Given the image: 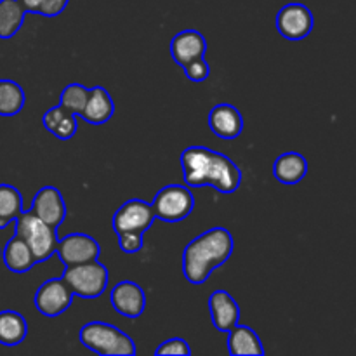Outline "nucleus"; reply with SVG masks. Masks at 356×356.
<instances>
[{
    "label": "nucleus",
    "mask_w": 356,
    "mask_h": 356,
    "mask_svg": "<svg viewBox=\"0 0 356 356\" xmlns=\"http://www.w3.org/2000/svg\"><path fill=\"white\" fill-rule=\"evenodd\" d=\"M179 160L188 188L211 186L219 193L233 195L242 184V169L225 153L205 146H188Z\"/></svg>",
    "instance_id": "obj_1"
},
{
    "label": "nucleus",
    "mask_w": 356,
    "mask_h": 356,
    "mask_svg": "<svg viewBox=\"0 0 356 356\" xmlns=\"http://www.w3.org/2000/svg\"><path fill=\"white\" fill-rule=\"evenodd\" d=\"M235 250L232 232L222 226L207 229L191 240L183 250V275L190 284L202 285L211 278L212 271L221 268Z\"/></svg>",
    "instance_id": "obj_2"
},
{
    "label": "nucleus",
    "mask_w": 356,
    "mask_h": 356,
    "mask_svg": "<svg viewBox=\"0 0 356 356\" xmlns=\"http://www.w3.org/2000/svg\"><path fill=\"white\" fill-rule=\"evenodd\" d=\"M79 339L87 350L101 356H132L138 353L131 336L122 332L115 325L106 322H87L80 329Z\"/></svg>",
    "instance_id": "obj_3"
},
{
    "label": "nucleus",
    "mask_w": 356,
    "mask_h": 356,
    "mask_svg": "<svg viewBox=\"0 0 356 356\" xmlns=\"http://www.w3.org/2000/svg\"><path fill=\"white\" fill-rule=\"evenodd\" d=\"M14 235L26 242L37 264L51 259L56 254V247H58L56 229L40 221L33 212L21 211L17 214V218L14 219Z\"/></svg>",
    "instance_id": "obj_4"
},
{
    "label": "nucleus",
    "mask_w": 356,
    "mask_h": 356,
    "mask_svg": "<svg viewBox=\"0 0 356 356\" xmlns=\"http://www.w3.org/2000/svg\"><path fill=\"white\" fill-rule=\"evenodd\" d=\"M61 278L66 282L73 296H79L82 299H97L104 294L108 284H110L108 268L97 259L65 266Z\"/></svg>",
    "instance_id": "obj_5"
},
{
    "label": "nucleus",
    "mask_w": 356,
    "mask_h": 356,
    "mask_svg": "<svg viewBox=\"0 0 356 356\" xmlns=\"http://www.w3.org/2000/svg\"><path fill=\"white\" fill-rule=\"evenodd\" d=\"M155 218L165 222H181L195 209V197L186 184H167L152 200Z\"/></svg>",
    "instance_id": "obj_6"
},
{
    "label": "nucleus",
    "mask_w": 356,
    "mask_h": 356,
    "mask_svg": "<svg viewBox=\"0 0 356 356\" xmlns=\"http://www.w3.org/2000/svg\"><path fill=\"white\" fill-rule=\"evenodd\" d=\"M155 212L152 204L141 200V198H131L115 211L111 218V228L115 235L118 233H146L155 222Z\"/></svg>",
    "instance_id": "obj_7"
},
{
    "label": "nucleus",
    "mask_w": 356,
    "mask_h": 356,
    "mask_svg": "<svg viewBox=\"0 0 356 356\" xmlns=\"http://www.w3.org/2000/svg\"><path fill=\"white\" fill-rule=\"evenodd\" d=\"M315 26V17L308 6L292 2L282 7L277 14V30L285 40H305Z\"/></svg>",
    "instance_id": "obj_8"
},
{
    "label": "nucleus",
    "mask_w": 356,
    "mask_h": 356,
    "mask_svg": "<svg viewBox=\"0 0 356 356\" xmlns=\"http://www.w3.org/2000/svg\"><path fill=\"white\" fill-rule=\"evenodd\" d=\"M73 298L75 296L61 277L51 278L37 289L33 305L40 312V315L47 316V318H56L72 306Z\"/></svg>",
    "instance_id": "obj_9"
},
{
    "label": "nucleus",
    "mask_w": 356,
    "mask_h": 356,
    "mask_svg": "<svg viewBox=\"0 0 356 356\" xmlns=\"http://www.w3.org/2000/svg\"><path fill=\"white\" fill-rule=\"evenodd\" d=\"M56 254L65 266H73V264L99 259L101 245L96 238L86 233H70L63 238H58Z\"/></svg>",
    "instance_id": "obj_10"
},
{
    "label": "nucleus",
    "mask_w": 356,
    "mask_h": 356,
    "mask_svg": "<svg viewBox=\"0 0 356 356\" xmlns=\"http://www.w3.org/2000/svg\"><path fill=\"white\" fill-rule=\"evenodd\" d=\"M28 211L33 212L40 221H44L45 225L54 229H58L66 219V216H68V209H66L61 191L56 186H51V184L37 191L33 202H31V207Z\"/></svg>",
    "instance_id": "obj_11"
},
{
    "label": "nucleus",
    "mask_w": 356,
    "mask_h": 356,
    "mask_svg": "<svg viewBox=\"0 0 356 356\" xmlns=\"http://www.w3.org/2000/svg\"><path fill=\"white\" fill-rule=\"evenodd\" d=\"M110 302L118 315L136 320L145 313L146 294L141 285L132 280L118 282L110 292Z\"/></svg>",
    "instance_id": "obj_12"
},
{
    "label": "nucleus",
    "mask_w": 356,
    "mask_h": 356,
    "mask_svg": "<svg viewBox=\"0 0 356 356\" xmlns=\"http://www.w3.org/2000/svg\"><path fill=\"white\" fill-rule=\"evenodd\" d=\"M209 129L218 138L233 141L243 132V117L236 106L229 103L216 104L209 113Z\"/></svg>",
    "instance_id": "obj_13"
},
{
    "label": "nucleus",
    "mask_w": 356,
    "mask_h": 356,
    "mask_svg": "<svg viewBox=\"0 0 356 356\" xmlns=\"http://www.w3.org/2000/svg\"><path fill=\"white\" fill-rule=\"evenodd\" d=\"M209 313L212 325L219 332H228L240 322V306L228 291H214L209 296Z\"/></svg>",
    "instance_id": "obj_14"
},
{
    "label": "nucleus",
    "mask_w": 356,
    "mask_h": 356,
    "mask_svg": "<svg viewBox=\"0 0 356 356\" xmlns=\"http://www.w3.org/2000/svg\"><path fill=\"white\" fill-rule=\"evenodd\" d=\"M170 58L176 65L184 66L193 59L202 58L207 52V40L198 30H183L176 33L169 45Z\"/></svg>",
    "instance_id": "obj_15"
},
{
    "label": "nucleus",
    "mask_w": 356,
    "mask_h": 356,
    "mask_svg": "<svg viewBox=\"0 0 356 356\" xmlns=\"http://www.w3.org/2000/svg\"><path fill=\"white\" fill-rule=\"evenodd\" d=\"M115 115V103L111 99L110 92L104 87L96 86L89 89L87 103L83 106L80 117L90 125H103L111 120Z\"/></svg>",
    "instance_id": "obj_16"
},
{
    "label": "nucleus",
    "mask_w": 356,
    "mask_h": 356,
    "mask_svg": "<svg viewBox=\"0 0 356 356\" xmlns=\"http://www.w3.org/2000/svg\"><path fill=\"white\" fill-rule=\"evenodd\" d=\"M275 179L282 184H298L308 174V160L298 152L282 153L273 163Z\"/></svg>",
    "instance_id": "obj_17"
},
{
    "label": "nucleus",
    "mask_w": 356,
    "mask_h": 356,
    "mask_svg": "<svg viewBox=\"0 0 356 356\" xmlns=\"http://www.w3.org/2000/svg\"><path fill=\"white\" fill-rule=\"evenodd\" d=\"M0 259L3 261V266L9 271L17 275H23L30 271L35 266V257L31 254L30 247L26 245L23 238L17 235H13V238L7 240L6 247L2 249V256Z\"/></svg>",
    "instance_id": "obj_18"
},
{
    "label": "nucleus",
    "mask_w": 356,
    "mask_h": 356,
    "mask_svg": "<svg viewBox=\"0 0 356 356\" xmlns=\"http://www.w3.org/2000/svg\"><path fill=\"white\" fill-rule=\"evenodd\" d=\"M228 353L235 356L242 355H254V356H263L266 351L263 348V341L261 337L250 329L249 325H240L236 323L235 327L228 330Z\"/></svg>",
    "instance_id": "obj_19"
},
{
    "label": "nucleus",
    "mask_w": 356,
    "mask_h": 356,
    "mask_svg": "<svg viewBox=\"0 0 356 356\" xmlns=\"http://www.w3.org/2000/svg\"><path fill=\"white\" fill-rule=\"evenodd\" d=\"M42 124H44L45 131L54 134L58 139L70 141L76 134V129H79V117L63 110L58 104V106L45 111L44 117H42Z\"/></svg>",
    "instance_id": "obj_20"
},
{
    "label": "nucleus",
    "mask_w": 356,
    "mask_h": 356,
    "mask_svg": "<svg viewBox=\"0 0 356 356\" xmlns=\"http://www.w3.org/2000/svg\"><path fill=\"white\" fill-rule=\"evenodd\" d=\"M28 336V322L14 309L0 312V344L7 348L19 346Z\"/></svg>",
    "instance_id": "obj_21"
},
{
    "label": "nucleus",
    "mask_w": 356,
    "mask_h": 356,
    "mask_svg": "<svg viewBox=\"0 0 356 356\" xmlns=\"http://www.w3.org/2000/svg\"><path fill=\"white\" fill-rule=\"evenodd\" d=\"M26 14L19 0H0V38H13L23 26Z\"/></svg>",
    "instance_id": "obj_22"
},
{
    "label": "nucleus",
    "mask_w": 356,
    "mask_h": 356,
    "mask_svg": "<svg viewBox=\"0 0 356 356\" xmlns=\"http://www.w3.org/2000/svg\"><path fill=\"white\" fill-rule=\"evenodd\" d=\"M26 104L23 87L14 80H0V117H14Z\"/></svg>",
    "instance_id": "obj_23"
},
{
    "label": "nucleus",
    "mask_w": 356,
    "mask_h": 356,
    "mask_svg": "<svg viewBox=\"0 0 356 356\" xmlns=\"http://www.w3.org/2000/svg\"><path fill=\"white\" fill-rule=\"evenodd\" d=\"M23 211V197L13 184H0V229L13 225L17 214Z\"/></svg>",
    "instance_id": "obj_24"
},
{
    "label": "nucleus",
    "mask_w": 356,
    "mask_h": 356,
    "mask_svg": "<svg viewBox=\"0 0 356 356\" xmlns=\"http://www.w3.org/2000/svg\"><path fill=\"white\" fill-rule=\"evenodd\" d=\"M87 96H89V89L86 86H82V83H70V86L63 89L61 96H59V106L80 117L87 103Z\"/></svg>",
    "instance_id": "obj_25"
},
{
    "label": "nucleus",
    "mask_w": 356,
    "mask_h": 356,
    "mask_svg": "<svg viewBox=\"0 0 356 356\" xmlns=\"http://www.w3.org/2000/svg\"><path fill=\"white\" fill-rule=\"evenodd\" d=\"M181 68L184 70V75H186V79L190 80V82H195V83L205 82V80L209 79V75H211V65H209V61L205 59V56L186 63V65L181 66Z\"/></svg>",
    "instance_id": "obj_26"
},
{
    "label": "nucleus",
    "mask_w": 356,
    "mask_h": 356,
    "mask_svg": "<svg viewBox=\"0 0 356 356\" xmlns=\"http://www.w3.org/2000/svg\"><path fill=\"white\" fill-rule=\"evenodd\" d=\"M156 356H163V355H181V356H188L191 355V348L190 344L186 343L181 337H170V339L163 341L159 348L155 350Z\"/></svg>",
    "instance_id": "obj_27"
},
{
    "label": "nucleus",
    "mask_w": 356,
    "mask_h": 356,
    "mask_svg": "<svg viewBox=\"0 0 356 356\" xmlns=\"http://www.w3.org/2000/svg\"><path fill=\"white\" fill-rule=\"evenodd\" d=\"M118 247L122 252L125 254H136L143 249V242H145V233H118Z\"/></svg>",
    "instance_id": "obj_28"
},
{
    "label": "nucleus",
    "mask_w": 356,
    "mask_h": 356,
    "mask_svg": "<svg viewBox=\"0 0 356 356\" xmlns=\"http://www.w3.org/2000/svg\"><path fill=\"white\" fill-rule=\"evenodd\" d=\"M68 2L70 0H44L40 9H38V14L45 17H56L66 9Z\"/></svg>",
    "instance_id": "obj_29"
},
{
    "label": "nucleus",
    "mask_w": 356,
    "mask_h": 356,
    "mask_svg": "<svg viewBox=\"0 0 356 356\" xmlns=\"http://www.w3.org/2000/svg\"><path fill=\"white\" fill-rule=\"evenodd\" d=\"M42 2H44V0H19V3L24 7L26 13H37V14H38V9H40Z\"/></svg>",
    "instance_id": "obj_30"
},
{
    "label": "nucleus",
    "mask_w": 356,
    "mask_h": 356,
    "mask_svg": "<svg viewBox=\"0 0 356 356\" xmlns=\"http://www.w3.org/2000/svg\"><path fill=\"white\" fill-rule=\"evenodd\" d=\"M0 256H2V247H0Z\"/></svg>",
    "instance_id": "obj_31"
}]
</instances>
